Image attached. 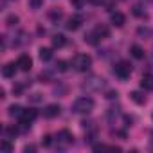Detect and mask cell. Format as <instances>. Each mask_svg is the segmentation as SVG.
I'll use <instances>...</instances> for the list:
<instances>
[{"label": "cell", "instance_id": "obj_39", "mask_svg": "<svg viewBox=\"0 0 153 153\" xmlns=\"http://www.w3.org/2000/svg\"><path fill=\"white\" fill-rule=\"evenodd\" d=\"M149 67H151V68H153V54H151V56H149Z\"/></svg>", "mask_w": 153, "mask_h": 153}, {"label": "cell", "instance_id": "obj_21", "mask_svg": "<svg viewBox=\"0 0 153 153\" xmlns=\"http://www.w3.org/2000/svg\"><path fill=\"white\" fill-rule=\"evenodd\" d=\"M54 67H56V70H58V72H67V70H68V63H67L65 59H58Z\"/></svg>", "mask_w": 153, "mask_h": 153}, {"label": "cell", "instance_id": "obj_2", "mask_svg": "<svg viewBox=\"0 0 153 153\" xmlns=\"http://www.w3.org/2000/svg\"><path fill=\"white\" fill-rule=\"evenodd\" d=\"M105 87V79L99 78V76H88V78L81 83V90L90 94V92H97Z\"/></svg>", "mask_w": 153, "mask_h": 153}, {"label": "cell", "instance_id": "obj_19", "mask_svg": "<svg viewBox=\"0 0 153 153\" xmlns=\"http://www.w3.org/2000/svg\"><path fill=\"white\" fill-rule=\"evenodd\" d=\"M40 59L42 61H51L52 59V51L47 49V47H42L40 49Z\"/></svg>", "mask_w": 153, "mask_h": 153}, {"label": "cell", "instance_id": "obj_30", "mask_svg": "<svg viewBox=\"0 0 153 153\" xmlns=\"http://www.w3.org/2000/svg\"><path fill=\"white\" fill-rule=\"evenodd\" d=\"M70 4H72L76 9H81V7H83V4H85V0H70Z\"/></svg>", "mask_w": 153, "mask_h": 153}, {"label": "cell", "instance_id": "obj_32", "mask_svg": "<svg viewBox=\"0 0 153 153\" xmlns=\"http://www.w3.org/2000/svg\"><path fill=\"white\" fill-rule=\"evenodd\" d=\"M133 15L142 18V16H144V11H142V7H140V6H135V7H133Z\"/></svg>", "mask_w": 153, "mask_h": 153}, {"label": "cell", "instance_id": "obj_8", "mask_svg": "<svg viewBox=\"0 0 153 153\" xmlns=\"http://www.w3.org/2000/svg\"><path fill=\"white\" fill-rule=\"evenodd\" d=\"M81 24H83V18H81L79 15H74V16L68 18V22H67V29H68V31H78V29L81 27Z\"/></svg>", "mask_w": 153, "mask_h": 153}, {"label": "cell", "instance_id": "obj_34", "mask_svg": "<svg viewBox=\"0 0 153 153\" xmlns=\"http://www.w3.org/2000/svg\"><path fill=\"white\" fill-rule=\"evenodd\" d=\"M24 151H25V153H29V151L33 153V151H36V146H34V144H27V146L24 148Z\"/></svg>", "mask_w": 153, "mask_h": 153}, {"label": "cell", "instance_id": "obj_14", "mask_svg": "<svg viewBox=\"0 0 153 153\" xmlns=\"http://www.w3.org/2000/svg\"><path fill=\"white\" fill-rule=\"evenodd\" d=\"M7 114H9L11 117L20 119V117H22V114H24V108H22L20 105H11V106H9V110H7Z\"/></svg>", "mask_w": 153, "mask_h": 153}, {"label": "cell", "instance_id": "obj_27", "mask_svg": "<svg viewBox=\"0 0 153 153\" xmlns=\"http://www.w3.org/2000/svg\"><path fill=\"white\" fill-rule=\"evenodd\" d=\"M6 24H7L9 27H13V25H16V24H18V16H16V15H9V16L6 18Z\"/></svg>", "mask_w": 153, "mask_h": 153}, {"label": "cell", "instance_id": "obj_25", "mask_svg": "<svg viewBox=\"0 0 153 153\" xmlns=\"http://www.w3.org/2000/svg\"><path fill=\"white\" fill-rule=\"evenodd\" d=\"M42 6H43V0H29V7H31V9H34V11H36V9H40Z\"/></svg>", "mask_w": 153, "mask_h": 153}, {"label": "cell", "instance_id": "obj_11", "mask_svg": "<svg viewBox=\"0 0 153 153\" xmlns=\"http://www.w3.org/2000/svg\"><path fill=\"white\" fill-rule=\"evenodd\" d=\"M140 88L142 90H153V74H144L140 78Z\"/></svg>", "mask_w": 153, "mask_h": 153}, {"label": "cell", "instance_id": "obj_5", "mask_svg": "<svg viewBox=\"0 0 153 153\" xmlns=\"http://www.w3.org/2000/svg\"><path fill=\"white\" fill-rule=\"evenodd\" d=\"M56 142H58L59 148H67V146H70V144L74 142V135H72L68 130H61V131H58V135H56Z\"/></svg>", "mask_w": 153, "mask_h": 153}, {"label": "cell", "instance_id": "obj_13", "mask_svg": "<svg viewBox=\"0 0 153 153\" xmlns=\"http://www.w3.org/2000/svg\"><path fill=\"white\" fill-rule=\"evenodd\" d=\"M130 99H131L133 103H137V105H146V96L140 94L139 90H133V92L130 94Z\"/></svg>", "mask_w": 153, "mask_h": 153}, {"label": "cell", "instance_id": "obj_3", "mask_svg": "<svg viewBox=\"0 0 153 153\" xmlns=\"http://www.w3.org/2000/svg\"><path fill=\"white\" fill-rule=\"evenodd\" d=\"M70 65L74 67V70H78V72H87L92 67V58L88 54H76Z\"/></svg>", "mask_w": 153, "mask_h": 153}, {"label": "cell", "instance_id": "obj_28", "mask_svg": "<svg viewBox=\"0 0 153 153\" xmlns=\"http://www.w3.org/2000/svg\"><path fill=\"white\" fill-rule=\"evenodd\" d=\"M106 115H108V119H110V121H114V117H117V115H119V108H110Z\"/></svg>", "mask_w": 153, "mask_h": 153}, {"label": "cell", "instance_id": "obj_15", "mask_svg": "<svg viewBox=\"0 0 153 153\" xmlns=\"http://www.w3.org/2000/svg\"><path fill=\"white\" fill-rule=\"evenodd\" d=\"M130 52H131V56H133L135 59H142V58H144V49H142L140 45H131V47H130Z\"/></svg>", "mask_w": 153, "mask_h": 153}, {"label": "cell", "instance_id": "obj_26", "mask_svg": "<svg viewBox=\"0 0 153 153\" xmlns=\"http://www.w3.org/2000/svg\"><path fill=\"white\" fill-rule=\"evenodd\" d=\"M40 79H42V83H47V81H51V79H52V72H49V70L42 72V74H40Z\"/></svg>", "mask_w": 153, "mask_h": 153}, {"label": "cell", "instance_id": "obj_4", "mask_svg": "<svg viewBox=\"0 0 153 153\" xmlns=\"http://www.w3.org/2000/svg\"><path fill=\"white\" fill-rule=\"evenodd\" d=\"M114 74L117 76L119 79H128L130 76H131V65L128 61H119L114 67Z\"/></svg>", "mask_w": 153, "mask_h": 153}, {"label": "cell", "instance_id": "obj_35", "mask_svg": "<svg viewBox=\"0 0 153 153\" xmlns=\"http://www.w3.org/2000/svg\"><path fill=\"white\" fill-rule=\"evenodd\" d=\"M139 36H149V29L140 27V29H139Z\"/></svg>", "mask_w": 153, "mask_h": 153}, {"label": "cell", "instance_id": "obj_31", "mask_svg": "<svg viewBox=\"0 0 153 153\" xmlns=\"http://www.w3.org/2000/svg\"><path fill=\"white\" fill-rule=\"evenodd\" d=\"M42 144H43L45 148H49V146L52 144V137H51V135H45V137L42 139Z\"/></svg>", "mask_w": 153, "mask_h": 153}, {"label": "cell", "instance_id": "obj_24", "mask_svg": "<svg viewBox=\"0 0 153 153\" xmlns=\"http://www.w3.org/2000/svg\"><path fill=\"white\" fill-rule=\"evenodd\" d=\"M42 101H43V96L38 94V92H34V94L29 96V103H34V105H36V103H42Z\"/></svg>", "mask_w": 153, "mask_h": 153}, {"label": "cell", "instance_id": "obj_36", "mask_svg": "<svg viewBox=\"0 0 153 153\" xmlns=\"http://www.w3.org/2000/svg\"><path fill=\"white\" fill-rule=\"evenodd\" d=\"M131 123H133V117L124 115V126H131Z\"/></svg>", "mask_w": 153, "mask_h": 153}, {"label": "cell", "instance_id": "obj_38", "mask_svg": "<svg viewBox=\"0 0 153 153\" xmlns=\"http://www.w3.org/2000/svg\"><path fill=\"white\" fill-rule=\"evenodd\" d=\"M90 4H96V6H99V4H103V0H88Z\"/></svg>", "mask_w": 153, "mask_h": 153}, {"label": "cell", "instance_id": "obj_1", "mask_svg": "<svg viewBox=\"0 0 153 153\" xmlns=\"http://www.w3.org/2000/svg\"><path fill=\"white\" fill-rule=\"evenodd\" d=\"M96 103L92 97H79V99H76L74 105H72V112L74 114H81V115H87L94 110Z\"/></svg>", "mask_w": 153, "mask_h": 153}, {"label": "cell", "instance_id": "obj_22", "mask_svg": "<svg viewBox=\"0 0 153 153\" xmlns=\"http://www.w3.org/2000/svg\"><path fill=\"white\" fill-rule=\"evenodd\" d=\"M0 149H2L4 153H11V151H13V144H11L7 139H4L2 142H0Z\"/></svg>", "mask_w": 153, "mask_h": 153}, {"label": "cell", "instance_id": "obj_23", "mask_svg": "<svg viewBox=\"0 0 153 153\" xmlns=\"http://www.w3.org/2000/svg\"><path fill=\"white\" fill-rule=\"evenodd\" d=\"M4 131H6V135L15 137V135L20 133V128H18V126H7V128H4Z\"/></svg>", "mask_w": 153, "mask_h": 153}, {"label": "cell", "instance_id": "obj_7", "mask_svg": "<svg viewBox=\"0 0 153 153\" xmlns=\"http://www.w3.org/2000/svg\"><path fill=\"white\" fill-rule=\"evenodd\" d=\"M59 112H61V106H59V105H47V106L43 108V117L54 119V117L59 115Z\"/></svg>", "mask_w": 153, "mask_h": 153}, {"label": "cell", "instance_id": "obj_29", "mask_svg": "<svg viewBox=\"0 0 153 153\" xmlns=\"http://www.w3.org/2000/svg\"><path fill=\"white\" fill-rule=\"evenodd\" d=\"M81 128L87 130V131H88V130H94V121H83V123H81Z\"/></svg>", "mask_w": 153, "mask_h": 153}, {"label": "cell", "instance_id": "obj_16", "mask_svg": "<svg viewBox=\"0 0 153 153\" xmlns=\"http://www.w3.org/2000/svg\"><path fill=\"white\" fill-rule=\"evenodd\" d=\"M65 43H67V38H65L63 34H54V36H52V47L59 49V47H63Z\"/></svg>", "mask_w": 153, "mask_h": 153}, {"label": "cell", "instance_id": "obj_9", "mask_svg": "<svg viewBox=\"0 0 153 153\" xmlns=\"http://www.w3.org/2000/svg\"><path fill=\"white\" fill-rule=\"evenodd\" d=\"M16 70H18V65L16 63H6L2 67V76H4V78H15Z\"/></svg>", "mask_w": 153, "mask_h": 153}, {"label": "cell", "instance_id": "obj_17", "mask_svg": "<svg viewBox=\"0 0 153 153\" xmlns=\"http://www.w3.org/2000/svg\"><path fill=\"white\" fill-rule=\"evenodd\" d=\"M99 40H101V38L96 34V31H92V33H87V34H85V42H87V43H90V45H97V43H99Z\"/></svg>", "mask_w": 153, "mask_h": 153}, {"label": "cell", "instance_id": "obj_33", "mask_svg": "<svg viewBox=\"0 0 153 153\" xmlns=\"http://www.w3.org/2000/svg\"><path fill=\"white\" fill-rule=\"evenodd\" d=\"M117 92L115 90H110V92H106V99H117Z\"/></svg>", "mask_w": 153, "mask_h": 153}, {"label": "cell", "instance_id": "obj_37", "mask_svg": "<svg viewBox=\"0 0 153 153\" xmlns=\"http://www.w3.org/2000/svg\"><path fill=\"white\" fill-rule=\"evenodd\" d=\"M65 90H67L65 87H56V88H54V94H63Z\"/></svg>", "mask_w": 153, "mask_h": 153}, {"label": "cell", "instance_id": "obj_40", "mask_svg": "<svg viewBox=\"0 0 153 153\" xmlns=\"http://www.w3.org/2000/svg\"><path fill=\"white\" fill-rule=\"evenodd\" d=\"M151 117H153V115H151Z\"/></svg>", "mask_w": 153, "mask_h": 153}, {"label": "cell", "instance_id": "obj_12", "mask_svg": "<svg viewBox=\"0 0 153 153\" xmlns=\"http://www.w3.org/2000/svg\"><path fill=\"white\" fill-rule=\"evenodd\" d=\"M110 22H112V25H115V27H123L124 22H126V16H124L123 13H112Z\"/></svg>", "mask_w": 153, "mask_h": 153}, {"label": "cell", "instance_id": "obj_10", "mask_svg": "<svg viewBox=\"0 0 153 153\" xmlns=\"http://www.w3.org/2000/svg\"><path fill=\"white\" fill-rule=\"evenodd\" d=\"M36 117H38V112H36V110H24V114H22V117H20L18 121H20V123H27V124H31Z\"/></svg>", "mask_w": 153, "mask_h": 153}, {"label": "cell", "instance_id": "obj_18", "mask_svg": "<svg viewBox=\"0 0 153 153\" xmlns=\"http://www.w3.org/2000/svg\"><path fill=\"white\" fill-rule=\"evenodd\" d=\"M49 18H51L52 22H58V20H61V18H63V11H61V9H58V7H54V9H51V11H49Z\"/></svg>", "mask_w": 153, "mask_h": 153}, {"label": "cell", "instance_id": "obj_6", "mask_svg": "<svg viewBox=\"0 0 153 153\" xmlns=\"http://www.w3.org/2000/svg\"><path fill=\"white\" fill-rule=\"evenodd\" d=\"M16 65H18V68H20V70L29 72V70H31V67H33V59H31V56H29V54H22V56L16 59Z\"/></svg>", "mask_w": 153, "mask_h": 153}, {"label": "cell", "instance_id": "obj_20", "mask_svg": "<svg viewBox=\"0 0 153 153\" xmlns=\"http://www.w3.org/2000/svg\"><path fill=\"white\" fill-rule=\"evenodd\" d=\"M94 31H96V34H97V36H99L101 40H103V38H108V36H110V31H108V27H105V25H97V27H96Z\"/></svg>", "mask_w": 153, "mask_h": 153}]
</instances>
